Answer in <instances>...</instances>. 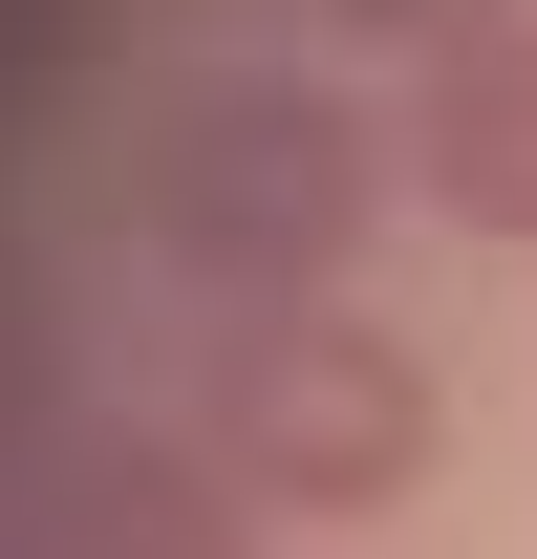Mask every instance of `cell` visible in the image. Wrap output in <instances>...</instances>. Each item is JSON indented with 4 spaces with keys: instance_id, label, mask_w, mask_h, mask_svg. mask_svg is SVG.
<instances>
[{
    "instance_id": "6da1fadb",
    "label": "cell",
    "mask_w": 537,
    "mask_h": 559,
    "mask_svg": "<svg viewBox=\"0 0 537 559\" xmlns=\"http://www.w3.org/2000/svg\"><path fill=\"white\" fill-rule=\"evenodd\" d=\"M387 173L408 151L366 130L344 86L237 66V86H194V108L151 130V237H172V280H237V323H259V301H323V280L366 259Z\"/></svg>"
},
{
    "instance_id": "3957f363",
    "label": "cell",
    "mask_w": 537,
    "mask_h": 559,
    "mask_svg": "<svg viewBox=\"0 0 537 559\" xmlns=\"http://www.w3.org/2000/svg\"><path fill=\"white\" fill-rule=\"evenodd\" d=\"M0 559H259V495L172 430H44L0 452Z\"/></svg>"
},
{
    "instance_id": "277c9868",
    "label": "cell",
    "mask_w": 537,
    "mask_h": 559,
    "mask_svg": "<svg viewBox=\"0 0 537 559\" xmlns=\"http://www.w3.org/2000/svg\"><path fill=\"white\" fill-rule=\"evenodd\" d=\"M408 194L452 215V237H516V259H537V22L408 66Z\"/></svg>"
},
{
    "instance_id": "7a4b0ae2",
    "label": "cell",
    "mask_w": 537,
    "mask_h": 559,
    "mask_svg": "<svg viewBox=\"0 0 537 559\" xmlns=\"http://www.w3.org/2000/svg\"><path fill=\"white\" fill-rule=\"evenodd\" d=\"M430 452H452V388L408 366V323H366V301L215 323V474L259 516H387V495H430Z\"/></svg>"
},
{
    "instance_id": "5b68a950",
    "label": "cell",
    "mask_w": 537,
    "mask_h": 559,
    "mask_svg": "<svg viewBox=\"0 0 537 559\" xmlns=\"http://www.w3.org/2000/svg\"><path fill=\"white\" fill-rule=\"evenodd\" d=\"M323 22H366V44H408V66H452V44H494V22H537V0H323Z\"/></svg>"
}]
</instances>
